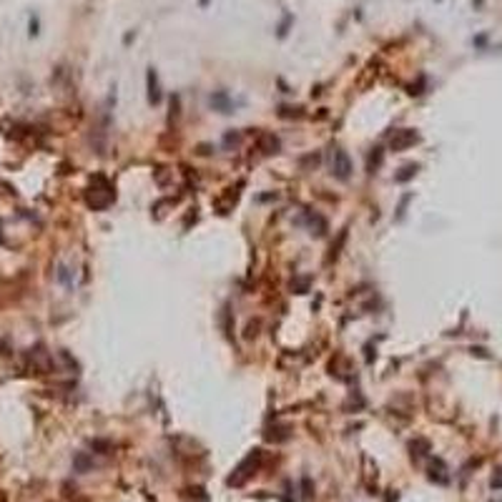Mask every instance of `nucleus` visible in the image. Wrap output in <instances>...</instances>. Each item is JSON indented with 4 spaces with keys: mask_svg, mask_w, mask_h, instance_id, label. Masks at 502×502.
<instances>
[{
    "mask_svg": "<svg viewBox=\"0 0 502 502\" xmlns=\"http://www.w3.org/2000/svg\"><path fill=\"white\" fill-rule=\"evenodd\" d=\"M332 168H334V176H337L339 181H346L349 176H352V159H349L346 151H342V148L334 151V163H332Z\"/></svg>",
    "mask_w": 502,
    "mask_h": 502,
    "instance_id": "obj_1",
    "label": "nucleus"
},
{
    "mask_svg": "<svg viewBox=\"0 0 502 502\" xmlns=\"http://www.w3.org/2000/svg\"><path fill=\"white\" fill-rule=\"evenodd\" d=\"M412 143H417V133H414V131H409V128L397 131V133L392 136V151H404V148L412 146Z\"/></svg>",
    "mask_w": 502,
    "mask_h": 502,
    "instance_id": "obj_2",
    "label": "nucleus"
},
{
    "mask_svg": "<svg viewBox=\"0 0 502 502\" xmlns=\"http://www.w3.org/2000/svg\"><path fill=\"white\" fill-rule=\"evenodd\" d=\"M148 101H151V103H159V101H161V93H159V80H156L154 68L148 71Z\"/></svg>",
    "mask_w": 502,
    "mask_h": 502,
    "instance_id": "obj_3",
    "label": "nucleus"
},
{
    "mask_svg": "<svg viewBox=\"0 0 502 502\" xmlns=\"http://www.w3.org/2000/svg\"><path fill=\"white\" fill-rule=\"evenodd\" d=\"M211 106H213V108H219L221 113H231V101H229L226 93H216V96H211Z\"/></svg>",
    "mask_w": 502,
    "mask_h": 502,
    "instance_id": "obj_4",
    "label": "nucleus"
},
{
    "mask_svg": "<svg viewBox=\"0 0 502 502\" xmlns=\"http://www.w3.org/2000/svg\"><path fill=\"white\" fill-rule=\"evenodd\" d=\"M261 151H264V154H276L279 151V138L276 136H271V133H266L264 138H261Z\"/></svg>",
    "mask_w": 502,
    "mask_h": 502,
    "instance_id": "obj_5",
    "label": "nucleus"
},
{
    "mask_svg": "<svg viewBox=\"0 0 502 502\" xmlns=\"http://www.w3.org/2000/svg\"><path fill=\"white\" fill-rule=\"evenodd\" d=\"M414 173H417V166L409 163V166H404V168H402V173H397L395 181H399V184H402V181H409V179L414 176Z\"/></svg>",
    "mask_w": 502,
    "mask_h": 502,
    "instance_id": "obj_6",
    "label": "nucleus"
},
{
    "mask_svg": "<svg viewBox=\"0 0 502 502\" xmlns=\"http://www.w3.org/2000/svg\"><path fill=\"white\" fill-rule=\"evenodd\" d=\"M379 163H382V148H374L372 159H369V171H374V168H377Z\"/></svg>",
    "mask_w": 502,
    "mask_h": 502,
    "instance_id": "obj_7",
    "label": "nucleus"
},
{
    "mask_svg": "<svg viewBox=\"0 0 502 502\" xmlns=\"http://www.w3.org/2000/svg\"><path fill=\"white\" fill-rule=\"evenodd\" d=\"M224 143H226V146H231V143H238V136H236V133H229V136L224 138Z\"/></svg>",
    "mask_w": 502,
    "mask_h": 502,
    "instance_id": "obj_8",
    "label": "nucleus"
},
{
    "mask_svg": "<svg viewBox=\"0 0 502 502\" xmlns=\"http://www.w3.org/2000/svg\"><path fill=\"white\" fill-rule=\"evenodd\" d=\"M201 3H206V0H201Z\"/></svg>",
    "mask_w": 502,
    "mask_h": 502,
    "instance_id": "obj_9",
    "label": "nucleus"
}]
</instances>
